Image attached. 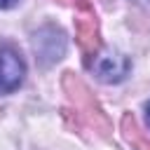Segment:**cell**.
Returning a JSON list of instances; mask_svg holds the SVG:
<instances>
[{
    "instance_id": "obj_1",
    "label": "cell",
    "mask_w": 150,
    "mask_h": 150,
    "mask_svg": "<svg viewBox=\"0 0 150 150\" xmlns=\"http://www.w3.org/2000/svg\"><path fill=\"white\" fill-rule=\"evenodd\" d=\"M129 68L131 63L127 56H122L120 52H108V49L94 54V61H91V70L101 82H122Z\"/></svg>"
},
{
    "instance_id": "obj_2",
    "label": "cell",
    "mask_w": 150,
    "mask_h": 150,
    "mask_svg": "<svg viewBox=\"0 0 150 150\" xmlns=\"http://www.w3.org/2000/svg\"><path fill=\"white\" fill-rule=\"evenodd\" d=\"M23 75H26V66L21 56L12 47L0 45V96L14 91L23 82Z\"/></svg>"
},
{
    "instance_id": "obj_3",
    "label": "cell",
    "mask_w": 150,
    "mask_h": 150,
    "mask_svg": "<svg viewBox=\"0 0 150 150\" xmlns=\"http://www.w3.org/2000/svg\"><path fill=\"white\" fill-rule=\"evenodd\" d=\"M75 28H77V42H80V47H82V52H87V54H94L96 52V47H98V40H96V19L87 12V14H82L77 21H75Z\"/></svg>"
},
{
    "instance_id": "obj_4",
    "label": "cell",
    "mask_w": 150,
    "mask_h": 150,
    "mask_svg": "<svg viewBox=\"0 0 150 150\" xmlns=\"http://www.w3.org/2000/svg\"><path fill=\"white\" fill-rule=\"evenodd\" d=\"M19 0H0V9H7V7H14Z\"/></svg>"
},
{
    "instance_id": "obj_5",
    "label": "cell",
    "mask_w": 150,
    "mask_h": 150,
    "mask_svg": "<svg viewBox=\"0 0 150 150\" xmlns=\"http://www.w3.org/2000/svg\"><path fill=\"white\" fill-rule=\"evenodd\" d=\"M145 120H148V127H150V101L145 103Z\"/></svg>"
},
{
    "instance_id": "obj_6",
    "label": "cell",
    "mask_w": 150,
    "mask_h": 150,
    "mask_svg": "<svg viewBox=\"0 0 150 150\" xmlns=\"http://www.w3.org/2000/svg\"><path fill=\"white\" fill-rule=\"evenodd\" d=\"M136 2H150V0H136Z\"/></svg>"
}]
</instances>
